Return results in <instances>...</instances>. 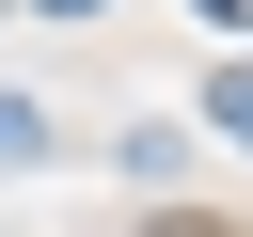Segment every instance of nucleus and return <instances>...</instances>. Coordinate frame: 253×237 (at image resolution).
Returning <instances> with one entry per match:
<instances>
[{
	"instance_id": "obj_1",
	"label": "nucleus",
	"mask_w": 253,
	"mask_h": 237,
	"mask_svg": "<svg viewBox=\"0 0 253 237\" xmlns=\"http://www.w3.org/2000/svg\"><path fill=\"white\" fill-rule=\"evenodd\" d=\"M32 158H47V111H32V95H0V174H32Z\"/></svg>"
},
{
	"instance_id": "obj_2",
	"label": "nucleus",
	"mask_w": 253,
	"mask_h": 237,
	"mask_svg": "<svg viewBox=\"0 0 253 237\" xmlns=\"http://www.w3.org/2000/svg\"><path fill=\"white\" fill-rule=\"evenodd\" d=\"M206 126H221V142H237V158H253V63H237V79H221V95H206Z\"/></svg>"
},
{
	"instance_id": "obj_3",
	"label": "nucleus",
	"mask_w": 253,
	"mask_h": 237,
	"mask_svg": "<svg viewBox=\"0 0 253 237\" xmlns=\"http://www.w3.org/2000/svg\"><path fill=\"white\" fill-rule=\"evenodd\" d=\"M32 16H95V0H32Z\"/></svg>"
}]
</instances>
